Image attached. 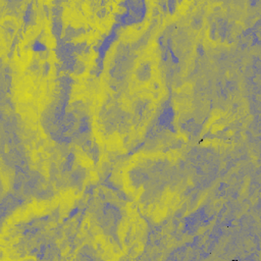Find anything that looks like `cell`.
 Wrapping results in <instances>:
<instances>
[{"label":"cell","mask_w":261,"mask_h":261,"mask_svg":"<svg viewBox=\"0 0 261 261\" xmlns=\"http://www.w3.org/2000/svg\"><path fill=\"white\" fill-rule=\"evenodd\" d=\"M143 75H145L146 79L149 77V75H150V67H147V65H142V67L138 69V77H140V79L142 77Z\"/></svg>","instance_id":"1"}]
</instances>
